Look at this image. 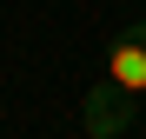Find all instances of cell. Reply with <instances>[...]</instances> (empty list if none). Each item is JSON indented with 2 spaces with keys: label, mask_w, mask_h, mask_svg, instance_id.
I'll return each instance as SVG.
<instances>
[{
  "label": "cell",
  "mask_w": 146,
  "mask_h": 139,
  "mask_svg": "<svg viewBox=\"0 0 146 139\" xmlns=\"http://www.w3.org/2000/svg\"><path fill=\"white\" fill-rule=\"evenodd\" d=\"M106 86L126 99H146V20H126V33L106 46Z\"/></svg>",
  "instance_id": "1"
},
{
  "label": "cell",
  "mask_w": 146,
  "mask_h": 139,
  "mask_svg": "<svg viewBox=\"0 0 146 139\" xmlns=\"http://www.w3.org/2000/svg\"><path fill=\"white\" fill-rule=\"evenodd\" d=\"M80 126L93 139H119V132L139 126V99H126V93H113L100 80V86H86V99H80Z\"/></svg>",
  "instance_id": "2"
}]
</instances>
